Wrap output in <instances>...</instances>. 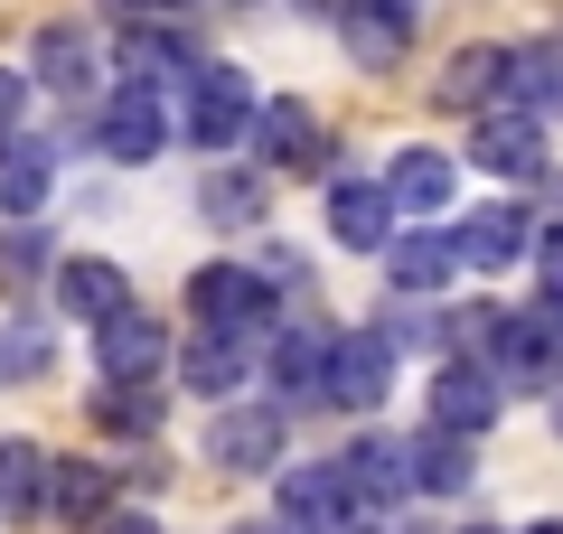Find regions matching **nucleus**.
<instances>
[{
    "instance_id": "obj_1",
    "label": "nucleus",
    "mask_w": 563,
    "mask_h": 534,
    "mask_svg": "<svg viewBox=\"0 0 563 534\" xmlns=\"http://www.w3.org/2000/svg\"><path fill=\"white\" fill-rule=\"evenodd\" d=\"M254 103L263 94H254V76H244L235 57H198V76L179 85V132L169 141H188L198 159H225L244 132H254Z\"/></svg>"
},
{
    "instance_id": "obj_2",
    "label": "nucleus",
    "mask_w": 563,
    "mask_h": 534,
    "mask_svg": "<svg viewBox=\"0 0 563 534\" xmlns=\"http://www.w3.org/2000/svg\"><path fill=\"white\" fill-rule=\"evenodd\" d=\"M188 319H198V337H273V281L254 272V263H198L188 272Z\"/></svg>"
},
{
    "instance_id": "obj_3",
    "label": "nucleus",
    "mask_w": 563,
    "mask_h": 534,
    "mask_svg": "<svg viewBox=\"0 0 563 534\" xmlns=\"http://www.w3.org/2000/svg\"><path fill=\"white\" fill-rule=\"evenodd\" d=\"M263 178H320L329 169V132H320V103L310 94H273L254 103V132H244Z\"/></svg>"
},
{
    "instance_id": "obj_4",
    "label": "nucleus",
    "mask_w": 563,
    "mask_h": 534,
    "mask_svg": "<svg viewBox=\"0 0 563 534\" xmlns=\"http://www.w3.org/2000/svg\"><path fill=\"white\" fill-rule=\"evenodd\" d=\"M470 169H488L498 188H536V178L554 169V132H544V113H517V103L479 113V122H470Z\"/></svg>"
},
{
    "instance_id": "obj_5",
    "label": "nucleus",
    "mask_w": 563,
    "mask_h": 534,
    "mask_svg": "<svg viewBox=\"0 0 563 534\" xmlns=\"http://www.w3.org/2000/svg\"><path fill=\"white\" fill-rule=\"evenodd\" d=\"M376 188H385V207H395V225H442V207H461V159L432 151V141H404L376 169Z\"/></svg>"
},
{
    "instance_id": "obj_6",
    "label": "nucleus",
    "mask_w": 563,
    "mask_h": 534,
    "mask_svg": "<svg viewBox=\"0 0 563 534\" xmlns=\"http://www.w3.org/2000/svg\"><path fill=\"white\" fill-rule=\"evenodd\" d=\"M395 394V347L376 329H329V366H320V403L339 413H376Z\"/></svg>"
},
{
    "instance_id": "obj_7",
    "label": "nucleus",
    "mask_w": 563,
    "mask_h": 534,
    "mask_svg": "<svg viewBox=\"0 0 563 534\" xmlns=\"http://www.w3.org/2000/svg\"><path fill=\"white\" fill-rule=\"evenodd\" d=\"M488 385H498V394H554L563 385V329L544 310L507 319L498 347H488Z\"/></svg>"
},
{
    "instance_id": "obj_8",
    "label": "nucleus",
    "mask_w": 563,
    "mask_h": 534,
    "mask_svg": "<svg viewBox=\"0 0 563 534\" xmlns=\"http://www.w3.org/2000/svg\"><path fill=\"white\" fill-rule=\"evenodd\" d=\"M451 244H461V272L498 281V272H517V263L536 254V207H517V198H488V207H470V216L451 225Z\"/></svg>"
},
{
    "instance_id": "obj_9",
    "label": "nucleus",
    "mask_w": 563,
    "mask_h": 534,
    "mask_svg": "<svg viewBox=\"0 0 563 534\" xmlns=\"http://www.w3.org/2000/svg\"><path fill=\"white\" fill-rule=\"evenodd\" d=\"M273 525L282 534H357V497H347V478L329 459H310V469L273 478Z\"/></svg>"
},
{
    "instance_id": "obj_10",
    "label": "nucleus",
    "mask_w": 563,
    "mask_h": 534,
    "mask_svg": "<svg viewBox=\"0 0 563 534\" xmlns=\"http://www.w3.org/2000/svg\"><path fill=\"white\" fill-rule=\"evenodd\" d=\"M282 450H291V432H282V403H225V413L207 422V459H217L225 478H273Z\"/></svg>"
},
{
    "instance_id": "obj_11",
    "label": "nucleus",
    "mask_w": 563,
    "mask_h": 534,
    "mask_svg": "<svg viewBox=\"0 0 563 534\" xmlns=\"http://www.w3.org/2000/svg\"><path fill=\"white\" fill-rule=\"evenodd\" d=\"M498 413H507V394L488 385V366H432L422 432H451V441H470V450H479V441L498 432Z\"/></svg>"
},
{
    "instance_id": "obj_12",
    "label": "nucleus",
    "mask_w": 563,
    "mask_h": 534,
    "mask_svg": "<svg viewBox=\"0 0 563 534\" xmlns=\"http://www.w3.org/2000/svg\"><path fill=\"white\" fill-rule=\"evenodd\" d=\"M451 281H461V244H451V225H404V235L385 244V291H395V300L432 310Z\"/></svg>"
},
{
    "instance_id": "obj_13",
    "label": "nucleus",
    "mask_w": 563,
    "mask_h": 534,
    "mask_svg": "<svg viewBox=\"0 0 563 534\" xmlns=\"http://www.w3.org/2000/svg\"><path fill=\"white\" fill-rule=\"evenodd\" d=\"M95 151L113 159V169H151V159L169 151V103L113 85V94H103V113H95Z\"/></svg>"
},
{
    "instance_id": "obj_14",
    "label": "nucleus",
    "mask_w": 563,
    "mask_h": 534,
    "mask_svg": "<svg viewBox=\"0 0 563 534\" xmlns=\"http://www.w3.org/2000/svg\"><path fill=\"white\" fill-rule=\"evenodd\" d=\"M357 497V515H385V507H413V478H404V432H347V450L329 459Z\"/></svg>"
},
{
    "instance_id": "obj_15",
    "label": "nucleus",
    "mask_w": 563,
    "mask_h": 534,
    "mask_svg": "<svg viewBox=\"0 0 563 534\" xmlns=\"http://www.w3.org/2000/svg\"><path fill=\"white\" fill-rule=\"evenodd\" d=\"M198 57H207V47L188 38L179 20H132V29H122V57H113V66H122V85H132V94H161L169 76H179V85L198 76Z\"/></svg>"
},
{
    "instance_id": "obj_16",
    "label": "nucleus",
    "mask_w": 563,
    "mask_h": 534,
    "mask_svg": "<svg viewBox=\"0 0 563 534\" xmlns=\"http://www.w3.org/2000/svg\"><path fill=\"white\" fill-rule=\"evenodd\" d=\"M47 300H57L66 319H85V329H103V319L132 310V272H122V263H103V254H57Z\"/></svg>"
},
{
    "instance_id": "obj_17",
    "label": "nucleus",
    "mask_w": 563,
    "mask_h": 534,
    "mask_svg": "<svg viewBox=\"0 0 563 534\" xmlns=\"http://www.w3.org/2000/svg\"><path fill=\"white\" fill-rule=\"evenodd\" d=\"M47 198H57V141H47V132H10V141H0V216L38 225Z\"/></svg>"
},
{
    "instance_id": "obj_18",
    "label": "nucleus",
    "mask_w": 563,
    "mask_h": 534,
    "mask_svg": "<svg viewBox=\"0 0 563 534\" xmlns=\"http://www.w3.org/2000/svg\"><path fill=\"white\" fill-rule=\"evenodd\" d=\"M29 85H47V94H95L103 85V47L85 20H47L38 38H29Z\"/></svg>"
},
{
    "instance_id": "obj_19",
    "label": "nucleus",
    "mask_w": 563,
    "mask_h": 534,
    "mask_svg": "<svg viewBox=\"0 0 563 534\" xmlns=\"http://www.w3.org/2000/svg\"><path fill=\"white\" fill-rule=\"evenodd\" d=\"M161 356H169V329L141 310V300H132L122 319H103V329H95V366H103V385H151V376H161Z\"/></svg>"
},
{
    "instance_id": "obj_20",
    "label": "nucleus",
    "mask_w": 563,
    "mask_h": 534,
    "mask_svg": "<svg viewBox=\"0 0 563 534\" xmlns=\"http://www.w3.org/2000/svg\"><path fill=\"white\" fill-rule=\"evenodd\" d=\"M404 225H395V207H385V188L376 178H329V244L339 254H385Z\"/></svg>"
},
{
    "instance_id": "obj_21",
    "label": "nucleus",
    "mask_w": 563,
    "mask_h": 534,
    "mask_svg": "<svg viewBox=\"0 0 563 534\" xmlns=\"http://www.w3.org/2000/svg\"><path fill=\"white\" fill-rule=\"evenodd\" d=\"M413 20H422V0H347L339 10V38L357 66H395L404 47H413Z\"/></svg>"
},
{
    "instance_id": "obj_22",
    "label": "nucleus",
    "mask_w": 563,
    "mask_h": 534,
    "mask_svg": "<svg viewBox=\"0 0 563 534\" xmlns=\"http://www.w3.org/2000/svg\"><path fill=\"white\" fill-rule=\"evenodd\" d=\"M273 376V403H320V366H329V329H273L254 356Z\"/></svg>"
},
{
    "instance_id": "obj_23",
    "label": "nucleus",
    "mask_w": 563,
    "mask_h": 534,
    "mask_svg": "<svg viewBox=\"0 0 563 534\" xmlns=\"http://www.w3.org/2000/svg\"><path fill=\"white\" fill-rule=\"evenodd\" d=\"M113 507H122V488H113L103 459H47V507L38 515H57V525H103Z\"/></svg>"
},
{
    "instance_id": "obj_24",
    "label": "nucleus",
    "mask_w": 563,
    "mask_h": 534,
    "mask_svg": "<svg viewBox=\"0 0 563 534\" xmlns=\"http://www.w3.org/2000/svg\"><path fill=\"white\" fill-rule=\"evenodd\" d=\"M404 478H413V497H470L479 450L451 441V432H404Z\"/></svg>"
},
{
    "instance_id": "obj_25",
    "label": "nucleus",
    "mask_w": 563,
    "mask_h": 534,
    "mask_svg": "<svg viewBox=\"0 0 563 534\" xmlns=\"http://www.w3.org/2000/svg\"><path fill=\"white\" fill-rule=\"evenodd\" d=\"M244 376H254V347H244V337H198V347H179V385L198 403H235L244 394Z\"/></svg>"
},
{
    "instance_id": "obj_26",
    "label": "nucleus",
    "mask_w": 563,
    "mask_h": 534,
    "mask_svg": "<svg viewBox=\"0 0 563 534\" xmlns=\"http://www.w3.org/2000/svg\"><path fill=\"white\" fill-rule=\"evenodd\" d=\"M198 216L225 225V235H244V225L273 216V178H263V169H207L198 178Z\"/></svg>"
},
{
    "instance_id": "obj_27",
    "label": "nucleus",
    "mask_w": 563,
    "mask_h": 534,
    "mask_svg": "<svg viewBox=\"0 0 563 534\" xmlns=\"http://www.w3.org/2000/svg\"><path fill=\"white\" fill-rule=\"evenodd\" d=\"M507 66H517V47H461V57L442 66V103H461V113H498V103H507Z\"/></svg>"
},
{
    "instance_id": "obj_28",
    "label": "nucleus",
    "mask_w": 563,
    "mask_h": 534,
    "mask_svg": "<svg viewBox=\"0 0 563 534\" xmlns=\"http://www.w3.org/2000/svg\"><path fill=\"white\" fill-rule=\"evenodd\" d=\"M47 366H57V329L47 319H0V394L47 385Z\"/></svg>"
},
{
    "instance_id": "obj_29",
    "label": "nucleus",
    "mask_w": 563,
    "mask_h": 534,
    "mask_svg": "<svg viewBox=\"0 0 563 534\" xmlns=\"http://www.w3.org/2000/svg\"><path fill=\"white\" fill-rule=\"evenodd\" d=\"M47 272H57V235H47V216L38 225H0V291L20 300V291H38Z\"/></svg>"
},
{
    "instance_id": "obj_30",
    "label": "nucleus",
    "mask_w": 563,
    "mask_h": 534,
    "mask_svg": "<svg viewBox=\"0 0 563 534\" xmlns=\"http://www.w3.org/2000/svg\"><path fill=\"white\" fill-rule=\"evenodd\" d=\"M47 507V450L29 432L0 441V515H38Z\"/></svg>"
},
{
    "instance_id": "obj_31",
    "label": "nucleus",
    "mask_w": 563,
    "mask_h": 534,
    "mask_svg": "<svg viewBox=\"0 0 563 534\" xmlns=\"http://www.w3.org/2000/svg\"><path fill=\"white\" fill-rule=\"evenodd\" d=\"M95 432L151 441L161 432V394H151V385H95Z\"/></svg>"
},
{
    "instance_id": "obj_32",
    "label": "nucleus",
    "mask_w": 563,
    "mask_h": 534,
    "mask_svg": "<svg viewBox=\"0 0 563 534\" xmlns=\"http://www.w3.org/2000/svg\"><path fill=\"white\" fill-rule=\"evenodd\" d=\"M10 132H29V76L20 66H0V141Z\"/></svg>"
},
{
    "instance_id": "obj_33",
    "label": "nucleus",
    "mask_w": 563,
    "mask_h": 534,
    "mask_svg": "<svg viewBox=\"0 0 563 534\" xmlns=\"http://www.w3.org/2000/svg\"><path fill=\"white\" fill-rule=\"evenodd\" d=\"M103 10H122V29H132V20H179L188 0H103Z\"/></svg>"
},
{
    "instance_id": "obj_34",
    "label": "nucleus",
    "mask_w": 563,
    "mask_h": 534,
    "mask_svg": "<svg viewBox=\"0 0 563 534\" xmlns=\"http://www.w3.org/2000/svg\"><path fill=\"white\" fill-rule=\"evenodd\" d=\"M103 534H161V515H151V507H113V515H103Z\"/></svg>"
},
{
    "instance_id": "obj_35",
    "label": "nucleus",
    "mask_w": 563,
    "mask_h": 534,
    "mask_svg": "<svg viewBox=\"0 0 563 534\" xmlns=\"http://www.w3.org/2000/svg\"><path fill=\"white\" fill-rule=\"evenodd\" d=\"M544 413H554V441H563V385H554V394H544Z\"/></svg>"
},
{
    "instance_id": "obj_36",
    "label": "nucleus",
    "mask_w": 563,
    "mask_h": 534,
    "mask_svg": "<svg viewBox=\"0 0 563 534\" xmlns=\"http://www.w3.org/2000/svg\"><path fill=\"white\" fill-rule=\"evenodd\" d=\"M517 534H563V515H536V525H517Z\"/></svg>"
},
{
    "instance_id": "obj_37",
    "label": "nucleus",
    "mask_w": 563,
    "mask_h": 534,
    "mask_svg": "<svg viewBox=\"0 0 563 534\" xmlns=\"http://www.w3.org/2000/svg\"><path fill=\"white\" fill-rule=\"evenodd\" d=\"M310 10H329V20H339V10H347V0H310Z\"/></svg>"
},
{
    "instance_id": "obj_38",
    "label": "nucleus",
    "mask_w": 563,
    "mask_h": 534,
    "mask_svg": "<svg viewBox=\"0 0 563 534\" xmlns=\"http://www.w3.org/2000/svg\"><path fill=\"white\" fill-rule=\"evenodd\" d=\"M461 534H507V525H461Z\"/></svg>"
}]
</instances>
